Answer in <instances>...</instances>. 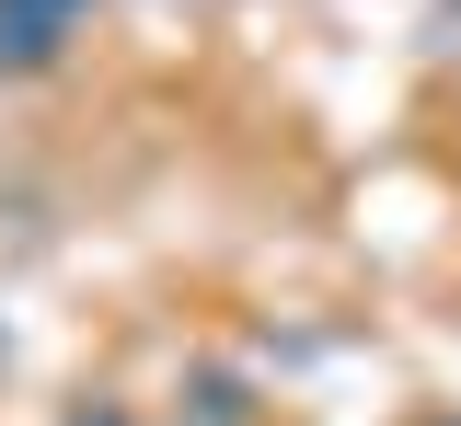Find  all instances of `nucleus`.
Instances as JSON below:
<instances>
[{
  "label": "nucleus",
  "instance_id": "1",
  "mask_svg": "<svg viewBox=\"0 0 461 426\" xmlns=\"http://www.w3.org/2000/svg\"><path fill=\"white\" fill-rule=\"evenodd\" d=\"M69 12H81V0H0V47H12V58H35Z\"/></svg>",
  "mask_w": 461,
  "mask_h": 426
}]
</instances>
